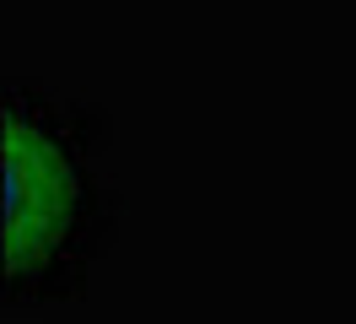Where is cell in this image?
Wrapping results in <instances>:
<instances>
[{"mask_svg": "<svg viewBox=\"0 0 356 324\" xmlns=\"http://www.w3.org/2000/svg\"><path fill=\"white\" fill-rule=\"evenodd\" d=\"M92 233V173L81 146L44 108H11L6 125V276L44 286Z\"/></svg>", "mask_w": 356, "mask_h": 324, "instance_id": "obj_1", "label": "cell"}]
</instances>
